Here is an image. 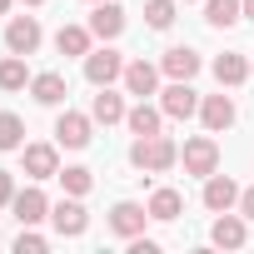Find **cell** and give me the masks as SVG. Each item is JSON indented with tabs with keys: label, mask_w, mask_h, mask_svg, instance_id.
I'll return each mask as SVG.
<instances>
[{
	"label": "cell",
	"mask_w": 254,
	"mask_h": 254,
	"mask_svg": "<svg viewBox=\"0 0 254 254\" xmlns=\"http://www.w3.org/2000/svg\"><path fill=\"white\" fill-rule=\"evenodd\" d=\"M125 90H130L135 100H150V95L160 90V65H150V60H130V65H125Z\"/></svg>",
	"instance_id": "9"
},
{
	"label": "cell",
	"mask_w": 254,
	"mask_h": 254,
	"mask_svg": "<svg viewBox=\"0 0 254 254\" xmlns=\"http://www.w3.org/2000/svg\"><path fill=\"white\" fill-rule=\"evenodd\" d=\"M55 140H60L65 150H85V145H90V115L65 110V115L55 120Z\"/></svg>",
	"instance_id": "8"
},
{
	"label": "cell",
	"mask_w": 254,
	"mask_h": 254,
	"mask_svg": "<svg viewBox=\"0 0 254 254\" xmlns=\"http://www.w3.org/2000/svg\"><path fill=\"white\" fill-rule=\"evenodd\" d=\"M145 219H150V204H135V199H120V204L110 209V229H115L120 239L145 234Z\"/></svg>",
	"instance_id": "7"
},
{
	"label": "cell",
	"mask_w": 254,
	"mask_h": 254,
	"mask_svg": "<svg viewBox=\"0 0 254 254\" xmlns=\"http://www.w3.org/2000/svg\"><path fill=\"white\" fill-rule=\"evenodd\" d=\"M234 204H239V185H234L229 175H209V180H204V209L224 214V209H234Z\"/></svg>",
	"instance_id": "12"
},
{
	"label": "cell",
	"mask_w": 254,
	"mask_h": 254,
	"mask_svg": "<svg viewBox=\"0 0 254 254\" xmlns=\"http://www.w3.org/2000/svg\"><path fill=\"white\" fill-rule=\"evenodd\" d=\"M125 115H130V110H125V100H120L110 85H100V95L90 100V120H100V125H120Z\"/></svg>",
	"instance_id": "16"
},
{
	"label": "cell",
	"mask_w": 254,
	"mask_h": 254,
	"mask_svg": "<svg viewBox=\"0 0 254 254\" xmlns=\"http://www.w3.org/2000/svg\"><path fill=\"white\" fill-rule=\"evenodd\" d=\"M244 20H254V0H244Z\"/></svg>",
	"instance_id": "31"
},
{
	"label": "cell",
	"mask_w": 254,
	"mask_h": 254,
	"mask_svg": "<svg viewBox=\"0 0 254 254\" xmlns=\"http://www.w3.org/2000/svg\"><path fill=\"white\" fill-rule=\"evenodd\" d=\"M244 234H249V229H244V214H229V209H224V214L214 219V229H209V239H214L219 249H239Z\"/></svg>",
	"instance_id": "17"
},
{
	"label": "cell",
	"mask_w": 254,
	"mask_h": 254,
	"mask_svg": "<svg viewBox=\"0 0 254 254\" xmlns=\"http://www.w3.org/2000/svg\"><path fill=\"white\" fill-rule=\"evenodd\" d=\"M204 20L214 30H229L234 20H244V0H204Z\"/></svg>",
	"instance_id": "20"
},
{
	"label": "cell",
	"mask_w": 254,
	"mask_h": 254,
	"mask_svg": "<svg viewBox=\"0 0 254 254\" xmlns=\"http://www.w3.org/2000/svg\"><path fill=\"white\" fill-rule=\"evenodd\" d=\"M180 209H185V199H180V190H155L150 194V219H180Z\"/></svg>",
	"instance_id": "24"
},
{
	"label": "cell",
	"mask_w": 254,
	"mask_h": 254,
	"mask_svg": "<svg viewBox=\"0 0 254 254\" xmlns=\"http://www.w3.org/2000/svg\"><path fill=\"white\" fill-rule=\"evenodd\" d=\"M160 70H165L170 80H194V75H199V55H194L190 45H175V50H165Z\"/></svg>",
	"instance_id": "14"
},
{
	"label": "cell",
	"mask_w": 254,
	"mask_h": 254,
	"mask_svg": "<svg viewBox=\"0 0 254 254\" xmlns=\"http://www.w3.org/2000/svg\"><path fill=\"white\" fill-rule=\"evenodd\" d=\"M15 254H45V234H35V224H20V239H15Z\"/></svg>",
	"instance_id": "28"
},
{
	"label": "cell",
	"mask_w": 254,
	"mask_h": 254,
	"mask_svg": "<svg viewBox=\"0 0 254 254\" xmlns=\"http://www.w3.org/2000/svg\"><path fill=\"white\" fill-rule=\"evenodd\" d=\"M5 10H10V0H0V15H5Z\"/></svg>",
	"instance_id": "32"
},
{
	"label": "cell",
	"mask_w": 254,
	"mask_h": 254,
	"mask_svg": "<svg viewBox=\"0 0 254 254\" xmlns=\"http://www.w3.org/2000/svg\"><path fill=\"white\" fill-rule=\"evenodd\" d=\"M180 160H185V175L209 180V175L219 170V145H214V135H194V140H185Z\"/></svg>",
	"instance_id": "2"
},
{
	"label": "cell",
	"mask_w": 254,
	"mask_h": 254,
	"mask_svg": "<svg viewBox=\"0 0 254 254\" xmlns=\"http://www.w3.org/2000/svg\"><path fill=\"white\" fill-rule=\"evenodd\" d=\"M5 50L10 55H35L40 50V20L35 15H15L5 25Z\"/></svg>",
	"instance_id": "6"
},
{
	"label": "cell",
	"mask_w": 254,
	"mask_h": 254,
	"mask_svg": "<svg viewBox=\"0 0 254 254\" xmlns=\"http://www.w3.org/2000/svg\"><path fill=\"white\" fill-rule=\"evenodd\" d=\"M249 70H254V55H249Z\"/></svg>",
	"instance_id": "34"
},
{
	"label": "cell",
	"mask_w": 254,
	"mask_h": 254,
	"mask_svg": "<svg viewBox=\"0 0 254 254\" xmlns=\"http://www.w3.org/2000/svg\"><path fill=\"white\" fill-rule=\"evenodd\" d=\"M35 75L25 70V55H5L0 60V90H25Z\"/></svg>",
	"instance_id": "23"
},
{
	"label": "cell",
	"mask_w": 254,
	"mask_h": 254,
	"mask_svg": "<svg viewBox=\"0 0 254 254\" xmlns=\"http://www.w3.org/2000/svg\"><path fill=\"white\" fill-rule=\"evenodd\" d=\"M125 125H130L135 135H160V125H165V110H155L150 100H140L130 115H125Z\"/></svg>",
	"instance_id": "19"
},
{
	"label": "cell",
	"mask_w": 254,
	"mask_h": 254,
	"mask_svg": "<svg viewBox=\"0 0 254 254\" xmlns=\"http://www.w3.org/2000/svg\"><path fill=\"white\" fill-rule=\"evenodd\" d=\"M15 199V180H10V170H0V204H10Z\"/></svg>",
	"instance_id": "29"
},
{
	"label": "cell",
	"mask_w": 254,
	"mask_h": 254,
	"mask_svg": "<svg viewBox=\"0 0 254 254\" xmlns=\"http://www.w3.org/2000/svg\"><path fill=\"white\" fill-rule=\"evenodd\" d=\"M55 180L65 185V194H90V185H95V175H90L85 165H70V170H60Z\"/></svg>",
	"instance_id": "26"
},
{
	"label": "cell",
	"mask_w": 254,
	"mask_h": 254,
	"mask_svg": "<svg viewBox=\"0 0 254 254\" xmlns=\"http://www.w3.org/2000/svg\"><path fill=\"white\" fill-rule=\"evenodd\" d=\"M30 95H35L40 105H60V100L70 95V85H65V75L45 70V75H35V80H30Z\"/></svg>",
	"instance_id": "18"
},
{
	"label": "cell",
	"mask_w": 254,
	"mask_h": 254,
	"mask_svg": "<svg viewBox=\"0 0 254 254\" xmlns=\"http://www.w3.org/2000/svg\"><path fill=\"white\" fill-rule=\"evenodd\" d=\"M239 214H244V219H254V185H249V190H239Z\"/></svg>",
	"instance_id": "30"
},
{
	"label": "cell",
	"mask_w": 254,
	"mask_h": 254,
	"mask_svg": "<svg viewBox=\"0 0 254 254\" xmlns=\"http://www.w3.org/2000/svg\"><path fill=\"white\" fill-rule=\"evenodd\" d=\"M145 25L150 30H170L175 25V0H145Z\"/></svg>",
	"instance_id": "25"
},
{
	"label": "cell",
	"mask_w": 254,
	"mask_h": 254,
	"mask_svg": "<svg viewBox=\"0 0 254 254\" xmlns=\"http://www.w3.org/2000/svg\"><path fill=\"white\" fill-rule=\"evenodd\" d=\"M90 5H95V0H90Z\"/></svg>",
	"instance_id": "35"
},
{
	"label": "cell",
	"mask_w": 254,
	"mask_h": 254,
	"mask_svg": "<svg viewBox=\"0 0 254 254\" xmlns=\"http://www.w3.org/2000/svg\"><path fill=\"white\" fill-rule=\"evenodd\" d=\"M160 110H165V120H190V115H199V95H194V85H190V80L165 85V90H160Z\"/></svg>",
	"instance_id": "4"
},
{
	"label": "cell",
	"mask_w": 254,
	"mask_h": 254,
	"mask_svg": "<svg viewBox=\"0 0 254 254\" xmlns=\"http://www.w3.org/2000/svg\"><path fill=\"white\" fill-rule=\"evenodd\" d=\"M50 224H55V234H65V239H80V234H85V224H90V214H85L80 194H70V199L50 204Z\"/></svg>",
	"instance_id": "5"
},
{
	"label": "cell",
	"mask_w": 254,
	"mask_h": 254,
	"mask_svg": "<svg viewBox=\"0 0 254 254\" xmlns=\"http://www.w3.org/2000/svg\"><path fill=\"white\" fill-rule=\"evenodd\" d=\"M25 175H30V180H50V175H60V155H55V145H25Z\"/></svg>",
	"instance_id": "15"
},
{
	"label": "cell",
	"mask_w": 254,
	"mask_h": 254,
	"mask_svg": "<svg viewBox=\"0 0 254 254\" xmlns=\"http://www.w3.org/2000/svg\"><path fill=\"white\" fill-rule=\"evenodd\" d=\"M85 80L100 90V85H115V80H125V60H120V50H90L85 55Z\"/></svg>",
	"instance_id": "3"
},
{
	"label": "cell",
	"mask_w": 254,
	"mask_h": 254,
	"mask_svg": "<svg viewBox=\"0 0 254 254\" xmlns=\"http://www.w3.org/2000/svg\"><path fill=\"white\" fill-rule=\"evenodd\" d=\"M55 50L60 55H90V25H60V35H55Z\"/></svg>",
	"instance_id": "21"
},
{
	"label": "cell",
	"mask_w": 254,
	"mask_h": 254,
	"mask_svg": "<svg viewBox=\"0 0 254 254\" xmlns=\"http://www.w3.org/2000/svg\"><path fill=\"white\" fill-rule=\"evenodd\" d=\"M199 120H204L209 135H224L229 125H234V100H229V95H209V100H199Z\"/></svg>",
	"instance_id": "10"
},
{
	"label": "cell",
	"mask_w": 254,
	"mask_h": 254,
	"mask_svg": "<svg viewBox=\"0 0 254 254\" xmlns=\"http://www.w3.org/2000/svg\"><path fill=\"white\" fill-rule=\"evenodd\" d=\"M130 160H135V170H145V175H165V170L180 165V145H175L170 135H140L135 150H130Z\"/></svg>",
	"instance_id": "1"
},
{
	"label": "cell",
	"mask_w": 254,
	"mask_h": 254,
	"mask_svg": "<svg viewBox=\"0 0 254 254\" xmlns=\"http://www.w3.org/2000/svg\"><path fill=\"white\" fill-rule=\"evenodd\" d=\"M10 209H15V219H20V224H40V219H50V199H45L35 185H30V190H15Z\"/></svg>",
	"instance_id": "13"
},
{
	"label": "cell",
	"mask_w": 254,
	"mask_h": 254,
	"mask_svg": "<svg viewBox=\"0 0 254 254\" xmlns=\"http://www.w3.org/2000/svg\"><path fill=\"white\" fill-rule=\"evenodd\" d=\"M249 75H254V70H249V60H244V55H219V60H214V80H219V85H229V90H234V85H244Z\"/></svg>",
	"instance_id": "22"
},
{
	"label": "cell",
	"mask_w": 254,
	"mask_h": 254,
	"mask_svg": "<svg viewBox=\"0 0 254 254\" xmlns=\"http://www.w3.org/2000/svg\"><path fill=\"white\" fill-rule=\"evenodd\" d=\"M20 135H25V125H20V115H10V110H0V150H20Z\"/></svg>",
	"instance_id": "27"
},
{
	"label": "cell",
	"mask_w": 254,
	"mask_h": 254,
	"mask_svg": "<svg viewBox=\"0 0 254 254\" xmlns=\"http://www.w3.org/2000/svg\"><path fill=\"white\" fill-rule=\"evenodd\" d=\"M25 5H45V0H25Z\"/></svg>",
	"instance_id": "33"
},
{
	"label": "cell",
	"mask_w": 254,
	"mask_h": 254,
	"mask_svg": "<svg viewBox=\"0 0 254 254\" xmlns=\"http://www.w3.org/2000/svg\"><path fill=\"white\" fill-rule=\"evenodd\" d=\"M120 30H125V10L115 5V0H95V10H90V35L115 40Z\"/></svg>",
	"instance_id": "11"
}]
</instances>
